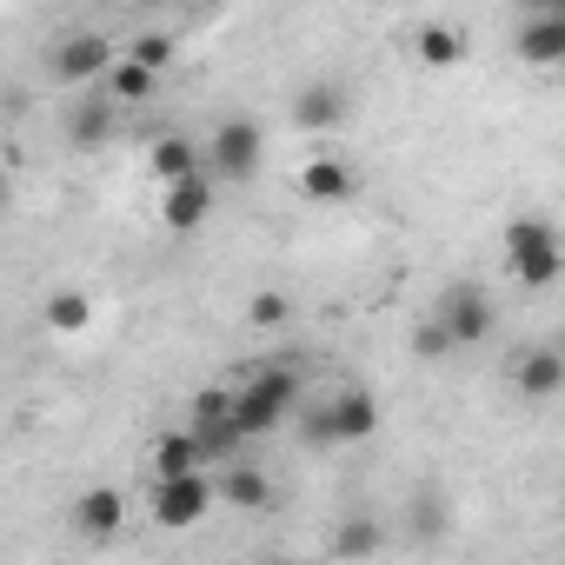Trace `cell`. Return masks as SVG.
Instances as JSON below:
<instances>
[{
  "label": "cell",
  "mask_w": 565,
  "mask_h": 565,
  "mask_svg": "<svg viewBox=\"0 0 565 565\" xmlns=\"http://www.w3.org/2000/svg\"><path fill=\"white\" fill-rule=\"evenodd\" d=\"M246 320H253V327H279V320H287V300H279V294H259V300L246 307Z\"/></svg>",
  "instance_id": "cell-24"
},
{
  "label": "cell",
  "mask_w": 565,
  "mask_h": 565,
  "mask_svg": "<svg viewBox=\"0 0 565 565\" xmlns=\"http://www.w3.org/2000/svg\"><path fill=\"white\" fill-rule=\"evenodd\" d=\"M340 120H347V87H340V81H307V87L294 94V127H300V134H320V140H327Z\"/></svg>",
  "instance_id": "cell-10"
},
{
  "label": "cell",
  "mask_w": 565,
  "mask_h": 565,
  "mask_svg": "<svg viewBox=\"0 0 565 565\" xmlns=\"http://www.w3.org/2000/svg\"><path fill=\"white\" fill-rule=\"evenodd\" d=\"M220 505H233V512H266V505H273L266 472H253V466H226V472H220Z\"/></svg>",
  "instance_id": "cell-17"
},
{
  "label": "cell",
  "mask_w": 565,
  "mask_h": 565,
  "mask_svg": "<svg viewBox=\"0 0 565 565\" xmlns=\"http://www.w3.org/2000/svg\"><path fill=\"white\" fill-rule=\"evenodd\" d=\"M206 160H200V147L186 140V134H160L153 140V180L160 186H173V180H186V173H200Z\"/></svg>",
  "instance_id": "cell-18"
},
{
  "label": "cell",
  "mask_w": 565,
  "mask_h": 565,
  "mask_svg": "<svg viewBox=\"0 0 565 565\" xmlns=\"http://www.w3.org/2000/svg\"><path fill=\"white\" fill-rule=\"evenodd\" d=\"M213 186H220V180H213L206 167L186 173V180H173V186H160V226H167V233H200V226L213 220V200H220Z\"/></svg>",
  "instance_id": "cell-7"
},
{
  "label": "cell",
  "mask_w": 565,
  "mask_h": 565,
  "mask_svg": "<svg viewBox=\"0 0 565 565\" xmlns=\"http://www.w3.org/2000/svg\"><path fill=\"white\" fill-rule=\"evenodd\" d=\"M413 353L439 366V360H452V353H459V340H452V327L433 313V320H419V333H413Z\"/></svg>",
  "instance_id": "cell-21"
},
{
  "label": "cell",
  "mask_w": 565,
  "mask_h": 565,
  "mask_svg": "<svg viewBox=\"0 0 565 565\" xmlns=\"http://www.w3.org/2000/svg\"><path fill=\"white\" fill-rule=\"evenodd\" d=\"M300 373L294 366H259L239 393H233V413H239V426L259 439V433H273V426H287L294 419V406H300Z\"/></svg>",
  "instance_id": "cell-2"
},
{
  "label": "cell",
  "mask_w": 565,
  "mask_h": 565,
  "mask_svg": "<svg viewBox=\"0 0 565 565\" xmlns=\"http://www.w3.org/2000/svg\"><path fill=\"white\" fill-rule=\"evenodd\" d=\"M380 545V525L373 519H347L340 525V552H373Z\"/></svg>",
  "instance_id": "cell-23"
},
{
  "label": "cell",
  "mask_w": 565,
  "mask_h": 565,
  "mask_svg": "<svg viewBox=\"0 0 565 565\" xmlns=\"http://www.w3.org/2000/svg\"><path fill=\"white\" fill-rule=\"evenodd\" d=\"M134 61H147V67L167 74V67H173V34H140V41H134Z\"/></svg>",
  "instance_id": "cell-22"
},
{
  "label": "cell",
  "mask_w": 565,
  "mask_h": 565,
  "mask_svg": "<svg viewBox=\"0 0 565 565\" xmlns=\"http://www.w3.org/2000/svg\"><path fill=\"white\" fill-rule=\"evenodd\" d=\"M532 8H565V0H532Z\"/></svg>",
  "instance_id": "cell-25"
},
{
  "label": "cell",
  "mask_w": 565,
  "mask_h": 565,
  "mask_svg": "<svg viewBox=\"0 0 565 565\" xmlns=\"http://www.w3.org/2000/svg\"><path fill=\"white\" fill-rule=\"evenodd\" d=\"M300 193H307V200H320V206H340V200H353V167H347V160H333V153H320V160H307Z\"/></svg>",
  "instance_id": "cell-14"
},
{
  "label": "cell",
  "mask_w": 565,
  "mask_h": 565,
  "mask_svg": "<svg viewBox=\"0 0 565 565\" xmlns=\"http://www.w3.org/2000/svg\"><path fill=\"white\" fill-rule=\"evenodd\" d=\"M120 519H127V499H120L114 486H87V492L74 499V532H81V539H114Z\"/></svg>",
  "instance_id": "cell-12"
},
{
  "label": "cell",
  "mask_w": 565,
  "mask_h": 565,
  "mask_svg": "<svg viewBox=\"0 0 565 565\" xmlns=\"http://www.w3.org/2000/svg\"><path fill=\"white\" fill-rule=\"evenodd\" d=\"M505 266H512L519 287H532V294L558 287V273H565V239H558V226L539 220V213L505 220Z\"/></svg>",
  "instance_id": "cell-1"
},
{
  "label": "cell",
  "mask_w": 565,
  "mask_h": 565,
  "mask_svg": "<svg viewBox=\"0 0 565 565\" xmlns=\"http://www.w3.org/2000/svg\"><path fill=\"white\" fill-rule=\"evenodd\" d=\"M114 61H120V54H114V41H107V34H67V41L47 54V67H54V81H61V87H100Z\"/></svg>",
  "instance_id": "cell-6"
},
{
  "label": "cell",
  "mask_w": 565,
  "mask_h": 565,
  "mask_svg": "<svg viewBox=\"0 0 565 565\" xmlns=\"http://www.w3.org/2000/svg\"><path fill=\"white\" fill-rule=\"evenodd\" d=\"M47 327H54V333H87V327H94V300L74 294V287L54 294V300H47Z\"/></svg>",
  "instance_id": "cell-20"
},
{
  "label": "cell",
  "mask_w": 565,
  "mask_h": 565,
  "mask_svg": "<svg viewBox=\"0 0 565 565\" xmlns=\"http://www.w3.org/2000/svg\"><path fill=\"white\" fill-rule=\"evenodd\" d=\"M512 54L525 67H565V8H532L512 34Z\"/></svg>",
  "instance_id": "cell-8"
},
{
  "label": "cell",
  "mask_w": 565,
  "mask_h": 565,
  "mask_svg": "<svg viewBox=\"0 0 565 565\" xmlns=\"http://www.w3.org/2000/svg\"><path fill=\"white\" fill-rule=\"evenodd\" d=\"M439 320L452 327V340H459V347H479V340H492V300L472 287V279H452V287H446V300H439Z\"/></svg>",
  "instance_id": "cell-9"
},
{
  "label": "cell",
  "mask_w": 565,
  "mask_h": 565,
  "mask_svg": "<svg viewBox=\"0 0 565 565\" xmlns=\"http://www.w3.org/2000/svg\"><path fill=\"white\" fill-rule=\"evenodd\" d=\"M200 459H206V446H200L193 426H186V433H167V439L153 446V472H200Z\"/></svg>",
  "instance_id": "cell-19"
},
{
  "label": "cell",
  "mask_w": 565,
  "mask_h": 565,
  "mask_svg": "<svg viewBox=\"0 0 565 565\" xmlns=\"http://www.w3.org/2000/svg\"><path fill=\"white\" fill-rule=\"evenodd\" d=\"M100 87H107L120 107H140V100H153L160 67H147V61H134V54H127V61H114V67H107V81H100Z\"/></svg>",
  "instance_id": "cell-16"
},
{
  "label": "cell",
  "mask_w": 565,
  "mask_h": 565,
  "mask_svg": "<svg viewBox=\"0 0 565 565\" xmlns=\"http://www.w3.org/2000/svg\"><path fill=\"white\" fill-rule=\"evenodd\" d=\"M413 54H419V67H426V74H446V67H459V61H466V34H459V28H446V21H426V28H419V41H413Z\"/></svg>",
  "instance_id": "cell-15"
},
{
  "label": "cell",
  "mask_w": 565,
  "mask_h": 565,
  "mask_svg": "<svg viewBox=\"0 0 565 565\" xmlns=\"http://www.w3.org/2000/svg\"><path fill=\"white\" fill-rule=\"evenodd\" d=\"M213 499H220V479H206V472H153V519L167 525V532H186V525H200L206 512H213Z\"/></svg>",
  "instance_id": "cell-4"
},
{
  "label": "cell",
  "mask_w": 565,
  "mask_h": 565,
  "mask_svg": "<svg viewBox=\"0 0 565 565\" xmlns=\"http://www.w3.org/2000/svg\"><path fill=\"white\" fill-rule=\"evenodd\" d=\"M114 114H120V100H114L107 87H94V94L74 107V120H67V140H74V147H100V140L114 134Z\"/></svg>",
  "instance_id": "cell-13"
},
{
  "label": "cell",
  "mask_w": 565,
  "mask_h": 565,
  "mask_svg": "<svg viewBox=\"0 0 565 565\" xmlns=\"http://www.w3.org/2000/svg\"><path fill=\"white\" fill-rule=\"evenodd\" d=\"M373 433H380V399L366 386H347V393H333L327 406L307 413V439L313 446H360Z\"/></svg>",
  "instance_id": "cell-3"
},
{
  "label": "cell",
  "mask_w": 565,
  "mask_h": 565,
  "mask_svg": "<svg viewBox=\"0 0 565 565\" xmlns=\"http://www.w3.org/2000/svg\"><path fill=\"white\" fill-rule=\"evenodd\" d=\"M512 386H519L532 406L558 399V393H565V353H552V347H532V353L512 366Z\"/></svg>",
  "instance_id": "cell-11"
},
{
  "label": "cell",
  "mask_w": 565,
  "mask_h": 565,
  "mask_svg": "<svg viewBox=\"0 0 565 565\" xmlns=\"http://www.w3.org/2000/svg\"><path fill=\"white\" fill-rule=\"evenodd\" d=\"M259 153H266V134L253 120H220L213 127V147H206V173L213 180H253L259 173Z\"/></svg>",
  "instance_id": "cell-5"
}]
</instances>
